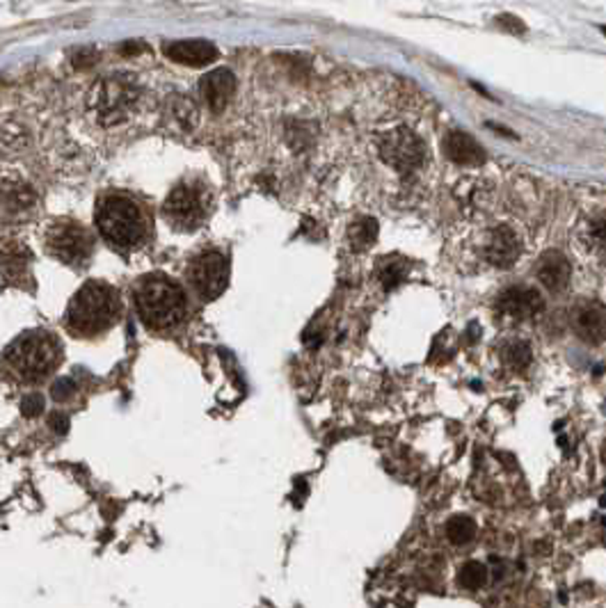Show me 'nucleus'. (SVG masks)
<instances>
[{"label": "nucleus", "mask_w": 606, "mask_h": 608, "mask_svg": "<svg viewBox=\"0 0 606 608\" xmlns=\"http://www.w3.org/2000/svg\"><path fill=\"white\" fill-rule=\"evenodd\" d=\"M133 304L140 321L156 331L181 325V321L185 318V309H188L185 293L181 291L179 284L158 272L147 275L135 284Z\"/></svg>", "instance_id": "2"}, {"label": "nucleus", "mask_w": 606, "mask_h": 608, "mask_svg": "<svg viewBox=\"0 0 606 608\" xmlns=\"http://www.w3.org/2000/svg\"><path fill=\"white\" fill-rule=\"evenodd\" d=\"M96 227L114 248L133 250L147 238L149 222L133 197L124 193H108L96 204Z\"/></svg>", "instance_id": "4"}, {"label": "nucleus", "mask_w": 606, "mask_h": 608, "mask_svg": "<svg viewBox=\"0 0 606 608\" xmlns=\"http://www.w3.org/2000/svg\"><path fill=\"white\" fill-rule=\"evenodd\" d=\"M37 204L35 190L23 181H7L0 186V208L14 218V215H25Z\"/></svg>", "instance_id": "16"}, {"label": "nucleus", "mask_w": 606, "mask_h": 608, "mask_svg": "<svg viewBox=\"0 0 606 608\" xmlns=\"http://www.w3.org/2000/svg\"><path fill=\"white\" fill-rule=\"evenodd\" d=\"M199 95L211 113H222L236 95V76L229 69L209 71L199 80Z\"/></svg>", "instance_id": "12"}, {"label": "nucleus", "mask_w": 606, "mask_h": 608, "mask_svg": "<svg viewBox=\"0 0 606 608\" xmlns=\"http://www.w3.org/2000/svg\"><path fill=\"white\" fill-rule=\"evenodd\" d=\"M536 277L552 293H563L572 279V263L561 252H545L536 263Z\"/></svg>", "instance_id": "14"}, {"label": "nucleus", "mask_w": 606, "mask_h": 608, "mask_svg": "<svg viewBox=\"0 0 606 608\" xmlns=\"http://www.w3.org/2000/svg\"><path fill=\"white\" fill-rule=\"evenodd\" d=\"M46 250L50 257L71 268H83L92 259L95 240L92 233L76 220H60L46 231Z\"/></svg>", "instance_id": "6"}, {"label": "nucleus", "mask_w": 606, "mask_h": 608, "mask_svg": "<svg viewBox=\"0 0 606 608\" xmlns=\"http://www.w3.org/2000/svg\"><path fill=\"white\" fill-rule=\"evenodd\" d=\"M122 302L105 282H87L71 297L67 309V330L78 339H95L117 322Z\"/></svg>", "instance_id": "1"}, {"label": "nucleus", "mask_w": 606, "mask_h": 608, "mask_svg": "<svg viewBox=\"0 0 606 608\" xmlns=\"http://www.w3.org/2000/svg\"><path fill=\"white\" fill-rule=\"evenodd\" d=\"M188 282L199 300L211 302L224 293L229 284V259L222 250H204L188 263Z\"/></svg>", "instance_id": "7"}, {"label": "nucleus", "mask_w": 606, "mask_h": 608, "mask_svg": "<svg viewBox=\"0 0 606 608\" xmlns=\"http://www.w3.org/2000/svg\"><path fill=\"white\" fill-rule=\"evenodd\" d=\"M163 53L167 55L172 62L184 67H206L211 65L215 58H218L220 50L215 49L211 41L204 40H179V41H167L163 44Z\"/></svg>", "instance_id": "13"}, {"label": "nucleus", "mask_w": 606, "mask_h": 608, "mask_svg": "<svg viewBox=\"0 0 606 608\" xmlns=\"http://www.w3.org/2000/svg\"><path fill=\"white\" fill-rule=\"evenodd\" d=\"M572 330L582 341L597 346L606 339V309L595 300L576 302L572 309Z\"/></svg>", "instance_id": "10"}, {"label": "nucleus", "mask_w": 606, "mask_h": 608, "mask_svg": "<svg viewBox=\"0 0 606 608\" xmlns=\"http://www.w3.org/2000/svg\"><path fill=\"white\" fill-rule=\"evenodd\" d=\"M74 391H76V385H74V380H69V377H62V380H58L53 386H50V394H53L55 401H69Z\"/></svg>", "instance_id": "26"}, {"label": "nucleus", "mask_w": 606, "mask_h": 608, "mask_svg": "<svg viewBox=\"0 0 606 608\" xmlns=\"http://www.w3.org/2000/svg\"><path fill=\"white\" fill-rule=\"evenodd\" d=\"M172 113H175L176 122L185 129H193L197 124V105L188 99V96H175L172 104H169Z\"/></svg>", "instance_id": "24"}, {"label": "nucleus", "mask_w": 606, "mask_h": 608, "mask_svg": "<svg viewBox=\"0 0 606 608\" xmlns=\"http://www.w3.org/2000/svg\"><path fill=\"white\" fill-rule=\"evenodd\" d=\"M135 99H138V89L131 87L126 80L108 78L96 87V114L105 124H114L126 117V110L135 104Z\"/></svg>", "instance_id": "8"}, {"label": "nucleus", "mask_w": 606, "mask_h": 608, "mask_svg": "<svg viewBox=\"0 0 606 608\" xmlns=\"http://www.w3.org/2000/svg\"><path fill=\"white\" fill-rule=\"evenodd\" d=\"M583 242L592 254L600 259H606V220H595L588 224L586 233H583Z\"/></svg>", "instance_id": "23"}, {"label": "nucleus", "mask_w": 606, "mask_h": 608, "mask_svg": "<svg viewBox=\"0 0 606 608\" xmlns=\"http://www.w3.org/2000/svg\"><path fill=\"white\" fill-rule=\"evenodd\" d=\"M348 236H350V242H353V248L364 250L375 242V236H378V224H375V220H371V218H359L357 222L350 227Z\"/></svg>", "instance_id": "22"}, {"label": "nucleus", "mask_w": 606, "mask_h": 608, "mask_svg": "<svg viewBox=\"0 0 606 608\" xmlns=\"http://www.w3.org/2000/svg\"><path fill=\"white\" fill-rule=\"evenodd\" d=\"M380 151H383V159L401 172H412V169L421 168L423 163L421 142H419L417 135L405 129L389 131L380 140Z\"/></svg>", "instance_id": "9"}, {"label": "nucleus", "mask_w": 606, "mask_h": 608, "mask_svg": "<svg viewBox=\"0 0 606 608\" xmlns=\"http://www.w3.org/2000/svg\"><path fill=\"white\" fill-rule=\"evenodd\" d=\"M487 576H490L487 565L478 563V560H469L457 572V584L463 585L465 590H472L474 593V590H481L487 584Z\"/></svg>", "instance_id": "20"}, {"label": "nucleus", "mask_w": 606, "mask_h": 608, "mask_svg": "<svg viewBox=\"0 0 606 608\" xmlns=\"http://www.w3.org/2000/svg\"><path fill=\"white\" fill-rule=\"evenodd\" d=\"M601 32H604V35H606V25H601Z\"/></svg>", "instance_id": "28"}, {"label": "nucleus", "mask_w": 606, "mask_h": 608, "mask_svg": "<svg viewBox=\"0 0 606 608\" xmlns=\"http://www.w3.org/2000/svg\"><path fill=\"white\" fill-rule=\"evenodd\" d=\"M31 252L14 240H0V268L5 275H21L28 268Z\"/></svg>", "instance_id": "18"}, {"label": "nucleus", "mask_w": 606, "mask_h": 608, "mask_svg": "<svg viewBox=\"0 0 606 608\" xmlns=\"http://www.w3.org/2000/svg\"><path fill=\"white\" fill-rule=\"evenodd\" d=\"M476 522L467 517V514H456V517L447 522V538L456 547H465V544L472 542L476 538Z\"/></svg>", "instance_id": "19"}, {"label": "nucleus", "mask_w": 606, "mask_h": 608, "mask_svg": "<svg viewBox=\"0 0 606 608\" xmlns=\"http://www.w3.org/2000/svg\"><path fill=\"white\" fill-rule=\"evenodd\" d=\"M520 252H522V245H520V238L512 229L499 227L487 238L485 257L493 266L511 268L520 259Z\"/></svg>", "instance_id": "15"}, {"label": "nucleus", "mask_w": 606, "mask_h": 608, "mask_svg": "<svg viewBox=\"0 0 606 608\" xmlns=\"http://www.w3.org/2000/svg\"><path fill=\"white\" fill-rule=\"evenodd\" d=\"M60 361V341L46 330L23 331L3 355V364L16 380L35 385L55 371Z\"/></svg>", "instance_id": "3"}, {"label": "nucleus", "mask_w": 606, "mask_h": 608, "mask_svg": "<svg viewBox=\"0 0 606 608\" xmlns=\"http://www.w3.org/2000/svg\"><path fill=\"white\" fill-rule=\"evenodd\" d=\"M206 211H209V199L202 184H190L181 181L163 202V215L176 231H194L199 224H204Z\"/></svg>", "instance_id": "5"}, {"label": "nucleus", "mask_w": 606, "mask_h": 608, "mask_svg": "<svg viewBox=\"0 0 606 608\" xmlns=\"http://www.w3.org/2000/svg\"><path fill=\"white\" fill-rule=\"evenodd\" d=\"M503 361H506V367H511L512 371H527L529 364L533 359L531 346L524 341H511L506 343V348L502 350Z\"/></svg>", "instance_id": "21"}, {"label": "nucleus", "mask_w": 606, "mask_h": 608, "mask_svg": "<svg viewBox=\"0 0 606 608\" xmlns=\"http://www.w3.org/2000/svg\"><path fill=\"white\" fill-rule=\"evenodd\" d=\"M444 149H447L448 159L457 165H481L485 160V151L478 147L472 135L463 133V131H451L444 140Z\"/></svg>", "instance_id": "17"}, {"label": "nucleus", "mask_w": 606, "mask_h": 608, "mask_svg": "<svg viewBox=\"0 0 606 608\" xmlns=\"http://www.w3.org/2000/svg\"><path fill=\"white\" fill-rule=\"evenodd\" d=\"M50 431L58 432V435H65L67 431H69V419H67L65 414H50Z\"/></svg>", "instance_id": "27"}, {"label": "nucleus", "mask_w": 606, "mask_h": 608, "mask_svg": "<svg viewBox=\"0 0 606 608\" xmlns=\"http://www.w3.org/2000/svg\"><path fill=\"white\" fill-rule=\"evenodd\" d=\"M41 412H44V398L40 394H31L21 401V414L28 416V419H35Z\"/></svg>", "instance_id": "25"}, {"label": "nucleus", "mask_w": 606, "mask_h": 608, "mask_svg": "<svg viewBox=\"0 0 606 608\" xmlns=\"http://www.w3.org/2000/svg\"><path fill=\"white\" fill-rule=\"evenodd\" d=\"M497 309L503 316L529 321V318L538 316L545 309V300H542V295L536 288L511 286L497 297Z\"/></svg>", "instance_id": "11"}]
</instances>
